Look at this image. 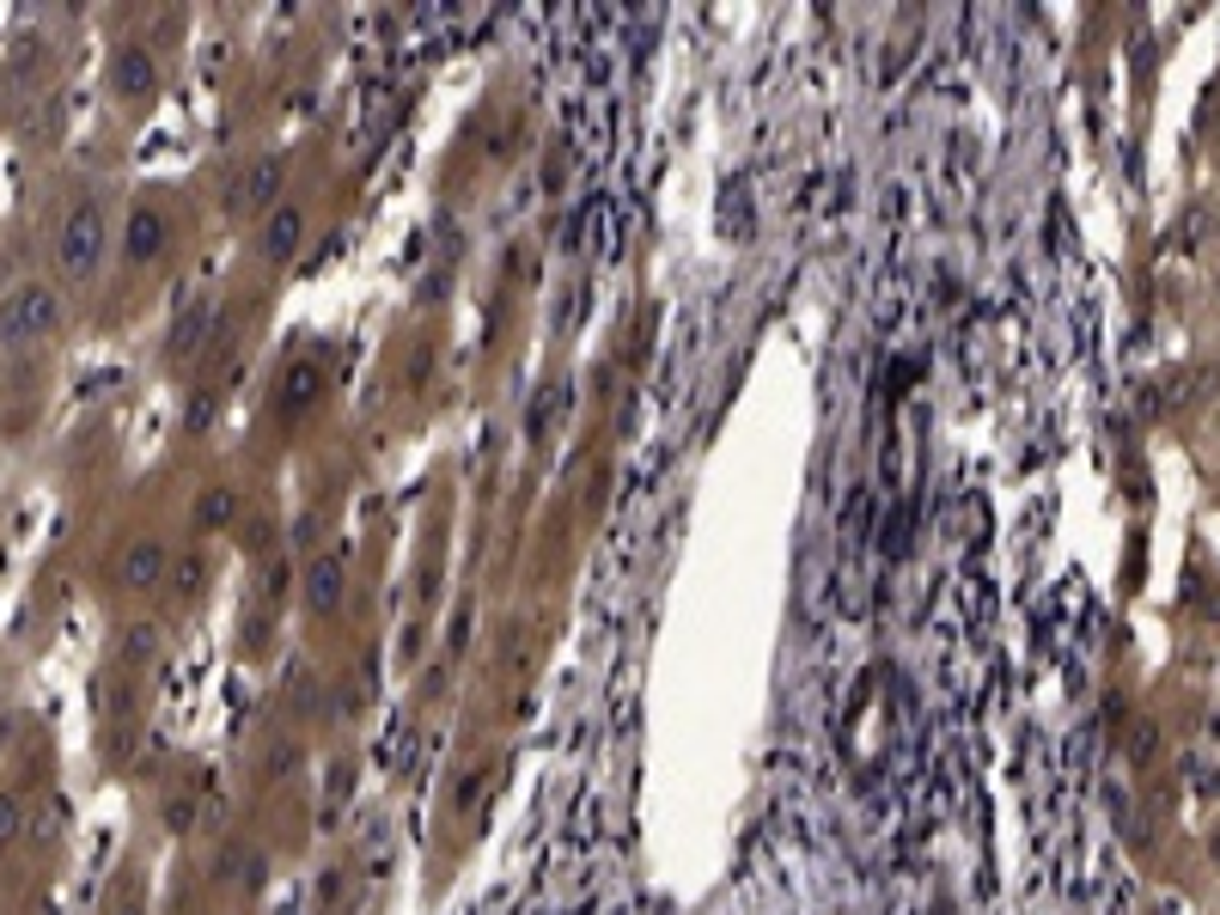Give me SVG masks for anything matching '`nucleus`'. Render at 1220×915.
Returning a JSON list of instances; mask_svg holds the SVG:
<instances>
[{"label": "nucleus", "instance_id": "nucleus-15", "mask_svg": "<svg viewBox=\"0 0 1220 915\" xmlns=\"http://www.w3.org/2000/svg\"><path fill=\"white\" fill-rule=\"evenodd\" d=\"M13 837H19V806L7 800V793H0V849H7Z\"/></svg>", "mask_w": 1220, "mask_h": 915}, {"label": "nucleus", "instance_id": "nucleus-12", "mask_svg": "<svg viewBox=\"0 0 1220 915\" xmlns=\"http://www.w3.org/2000/svg\"><path fill=\"white\" fill-rule=\"evenodd\" d=\"M165 586H171V592H184V598H196V592L208 586V556H201V549H184V556H171Z\"/></svg>", "mask_w": 1220, "mask_h": 915}, {"label": "nucleus", "instance_id": "nucleus-3", "mask_svg": "<svg viewBox=\"0 0 1220 915\" xmlns=\"http://www.w3.org/2000/svg\"><path fill=\"white\" fill-rule=\"evenodd\" d=\"M281 177H287V153H257L245 171H238V177H232V189H226V214H232V220L263 214V208L275 202Z\"/></svg>", "mask_w": 1220, "mask_h": 915}, {"label": "nucleus", "instance_id": "nucleus-9", "mask_svg": "<svg viewBox=\"0 0 1220 915\" xmlns=\"http://www.w3.org/2000/svg\"><path fill=\"white\" fill-rule=\"evenodd\" d=\"M165 245H171V220L159 214L153 202H140L135 214H128V226H123V250L135 257V263H153Z\"/></svg>", "mask_w": 1220, "mask_h": 915}, {"label": "nucleus", "instance_id": "nucleus-4", "mask_svg": "<svg viewBox=\"0 0 1220 915\" xmlns=\"http://www.w3.org/2000/svg\"><path fill=\"white\" fill-rule=\"evenodd\" d=\"M208 330H214V306H208V299H189V306L165 324V367L196 360L201 348H208Z\"/></svg>", "mask_w": 1220, "mask_h": 915}, {"label": "nucleus", "instance_id": "nucleus-5", "mask_svg": "<svg viewBox=\"0 0 1220 915\" xmlns=\"http://www.w3.org/2000/svg\"><path fill=\"white\" fill-rule=\"evenodd\" d=\"M318 391H324V355H299L275 379V409L281 416H299V409L318 404Z\"/></svg>", "mask_w": 1220, "mask_h": 915}, {"label": "nucleus", "instance_id": "nucleus-11", "mask_svg": "<svg viewBox=\"0 0 1220 915\" xmlns=\"http://www.w3.org/2000/svg\"><path fill=\"white\" fill-rule=\"evenodd\" d=\"M232 519H238V495H232L226 482L201 489V500H196V525H201V531H226Z\"/></svg>", "mask_w": 1220, "mask_h": 915}, {"label": "nucleus", "instance_id": "nucleus-10", "mask_svg": "<svg viewBox=\"0 0 1220 915\" xmlns=\"http://www.w3.org/2000/svg\"><path fill=\"white\" fill-rule=\"evenodd\" d=\"M299 238H306V214H299L294 202H275L269 208V220H263V233H257V245H263V257H294L299 250Z\"/></svg>", "mask_w": 1220, "mask_h": 915}, {"label": "nucleus", "instance_id": "nucleus-7", "mask_svg": "<svg viewBox=\"0 0 1220 915\" xmlns=\"http://www.w3.org/2000/svg\"><path fill=\"white\" fill-rule=\"evenodd\" d=\"M165 568H171V556H165V543H153V537H135L123 556H116V580H123L128 592L165 586Z\"/></svg>", "mask_w": 1220, "mask_h": 915}, {"label": "nucleus", "instance_id": "nucleus-14", "mask_svg": "<svg viewBox=\"0 0 1220 915\" xmlns=\"http://www.w3.org/2000/svg\"><path fill=\"white\" fill-rule=\"evenodd\" d=\"M214 409H220V391H201L196 404H189V428H208V421H214Z\"/></svg>", "mask_w": 1220, "mask_h": 915}, {"label": "nucleus", "instance_id": "nucleus-6", "mask_svg": "<svg viewBox=\"0 0 1220 915\" xmlns=\"http://www.w3.org/2000/svg\"><path fill=\"white\" fill-rule=\"evenodd\" d=\"M342 592H348V556H342V549H324V556L306 568V605L318 610V617H330V610H342Z\"/></svg>", "mask_w": 1220, "mask_h": 915}, {"label": "nucleus", "instance_id": "nucleus-13", "mask_svg": "<svg viewBox=\"0 0 1220 915\" xmlns=\"http://www.w3.org/2000/svg\"><path fill=\"white\" fill-rule=\"evenodd\" d=\"M153 641H159L153 622H135V629H123V653H128V659H153Z\"/></svg>", "mask_w": 1220, "mask_h": 915}, {"label": "nucleus", "instance_id": "nucleus-2", "mask_svg": "<svg viewBox=\"0 0 1220 915\" xmlns=\"http://www.w3.org/2000/svg\"><path fill=\"white\" fill-rule=\"evenodd\" d=\"M62 324V294L49 281H19L0 294V348H37Z\"/></svg>", "mask_w": 1220, "mask_h": 915}, {"label": "nucleus", "instance_id": "nucleus-1", "mask_svg": "<svg viewBox=\"0 0 1220 915\" xmlns=\"http://www.w3.org/2000/svg\"><path fill=\"white\" fill-rule=\"evenodd\" d=\"M104 250H110V214L98 196H79L74 208L62 214L56 226V269L67 281H93L104 269Z\"/></svg>", "mask_w": 1220, "mask_h": 915}, {"label": "nucleus", "instance_id": "nucleus-8", "mask_svg": "<svg viewBox=\"0 0 1220 915\" xmlns=\"http://www.w3.org/2000/svg\"><path fill=\"white\" fill-rule=\"evenodd\" d=\"M110 86L128 98V104H140V98H153V86H159V67H153V55L140 44H128V49H116L110 55Z\"/></svg>", "mask_w": 1220, "mask_h": 915}]
</instances>
